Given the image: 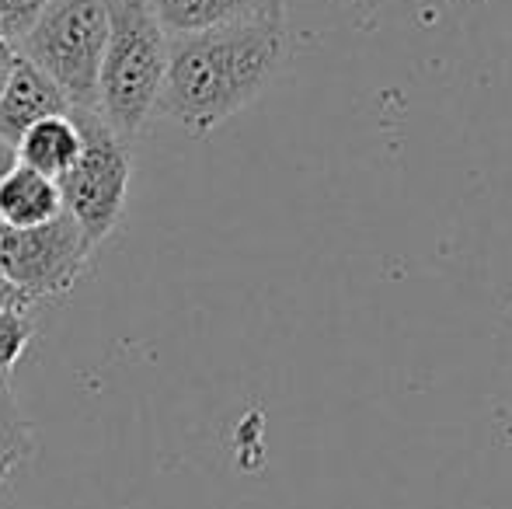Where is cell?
I'll list each match as a JSON object with an SVG mask.
<instances>
[{"label": "cell", "mask_w": 512, "mask_h": 509, "mask_svg": "<svg viewBox=\"0 0 512 509\" xmlns=\"http://www.w3.org/2000/svg\"><path fill=\"white\" fill-rule=\"evenodd\" d=\"M290 49L286 18L244 21L168 39V74L157 116L206 136L248 109L283 70Z\"/></svg>", "instance_id": "6da1fadb"}, {"label": "cell", "mask_w": 512, "mask_h": 509, "mask_svg": "<svg viewBox=\"0 0 512 509\" xmlns=\"http://www.w3.org/2000/svg\"><path fill=\"white\" fill-rule=\"evenodd\" d=\"M108 42L95 112L119 136H136L157 112L168 74V32L150 0H105Z\"/></svg>", "instance_id": "7a4b0ae2"}, {"label": "cell", "mask_w": 512, "mask_h": 509, "mask_svg": "<svg viewBox=\"0 0 512 509\" xmlns=\"http://www.w3.org/2000/svg\"><path fill=\"white\" fill-rule=\"evenodd\" d=\"M105 42V0H49L14 53L53 77L56 88L67 95L70 109H95Z\"/></svg>", "instance_id": "3957f363"}, {"label": "cell", "mask_w": 512, "mask_h": 509, "mask_svg": "<svg viewBox=\"0 0 512 509\" xmlns=\"http://www.w3.org/2000/svg\"><path fill=\"white\" fill-rule=\"evenodd\" d=\"M81 129V154L67 175L56 178L63 199V213L81 227L91 248H98L115 234L126 210L133 154L129 140L119 136L95 109H70Z\"/></svg>", "instance_id": "277c9868"}, {"label": "cell", "mask_w": 512, "mask_h": 509, "mask_svg": "<svg viewBox=\"0 0 512 509\" xmlns=\"http://www.w3.org/2000/svg\"><path fill=\"white\" fill-rule=\"evenodd\" d=\"M91 252L95 248L67 213L39 227H0V276L11 279L32 304L74 290Z\"/></svg>", "instance_id": "5b68a950"}, {"label": "cell", "mask_w": 512, "mask_h": 509, "mask_svg": "<svg viewBox=\"0 0 512 509\" xmlns=\"http://www.w3.org/2000/svg\"><path fill=\"white\" fill-rule=\"evenodd\" d=\"M70 102L53 77L42 74L35 63H28L25 56L14 53L11 74H7L4 95H0V140L18 143L35 123L53 116H67Z\"/></svg>", "instance_id": "8992f818"}, {"label": "cell", "mask_w": 512, "mask_h": 509, "mask_svg": "<svg viewBox=\"0 0 512 509\" xmlns=\"http://www.w3.org/2000/svg\"><path fill=\"white\" fill-rule=\"evenodd\" d=\"M168 39L209 28L244 25L262 18H286V0H150Z\"/></svg>", "instance_id": "52a82bcc"}, {"label": "cell", "mask_w": 512, "mask_h": 509, "mask_svg": "<svg viewBox=\"0 0 512 509\" xmlns=\"http://www.w3.org/2000/svg\"><path fill=\"white\" fill-rule=\"evenodd\" d=\"M60 185L39 171L14 161V168L0 178V227H39L60 217Z\"/></svg>", "instance_id": "ba28073f"}, {"label": "cell", "mask_w": 512, "mask_h": 509, "mask_svg": "<svg viewBox=\"0 0 512 509\" xmlns=\"http://www.w3.org/2000/svg\"><path fill=\"white\" fill-rule=\"evenodd\" d=\"M77 154H81V129H77L70 112L67 116L42 119L14 143V161L53 178V182L74 168Z\"/></svg>", "instance_id": "9c48e42d"}, {"label": "cell", "mask_w": 512, "mask_h": 509, "mask_svg": "<svg viewBox=\"0 0 512 509\" xmlns=\"http://www.w3.org/2000/svg\"><path fill=\"white\" fill-rule=\"evenodd\" d=\"M35 454V429L14 401L11 384L0 381V468L14 471Z\"/></svg>", "instance_id": "30bf717a"}, {"label": "cell", "mask_w": 512, "mask_h": 509, "mask_svg": "<svg viewBox=\"0 0 512 509\" xmlns=\"http://www.w3.org/2000/svg\"><path fill=\"white\" fill-rule=\"evenodd\" d=\"M35 339V321L28 307H4L0 311V381L11 377L18 360Z\"/></svg>", "instance_id": "8fae6325"}, {"label": "cell", "mask_w": 512, "mask_h": 509, "mask_svg": "<svg viewBox=\"0 0 512 509\" xmlns=\"http://www.w3.org/2000/svg\"><path fill=\"white\" fill-rule=\"evenodd\" d=\"M46 4L49 0H0V39L18 49L21 39L39 21V14L46 11Z\"/></svg>", "instance_id": "7c38bea8"}, {"label": "cell", "mask_w": 512, "mask_h": 509, "mask_svg": "<svg viewBox=\"0 0 512 509\" xmlns=\"http://www.w3.org/2000/svg\"><path fill=\"white\" fill-rule=\"evenodd\" d=\"M4 307H32V300H28L11 279L0 276V311H4Z\"/></svg>", "instance_id": "4fadbf2b"}, {"label": "cell", "mask_w": 512, "mask_h": 509, "mask_svg": "<svg viewBox=\"0 0 512 509\" xmlns=\"http://www.w3.org/2000/svg\"><path fill=\"white\" fill-rule=\"evenodd\" d=\"M11 168H14V147H11V143L0 140V178H4Z\"/></svg>", "instance_id": "5bb4252c"}, {"label": "cell", "mask_w": 512, "mask_h": 509, "mask_svg": "<svg viewBox=\"0 0 512 509\" xmlns=\"http://www.w3.org/2000/svg\"><path fill=\"white\" fill-rule=\"evenodd\" d=\"M11 60H14V49L7 46L4 39H0V63H11Z\"/></svg>", "instance_id": "9a60e30c"}, {"label": "cell", "mask_w": 512, "mask_h": 509, "mask_svg": "<svg viewBox=\"0 0 512 509\" xmlns=\"http://www.w3.org/2000/svg\"><path fill=\"white\" fill-rule=\"evenodd\" d=\"M11 63H0V95H4V84H7V74H11Z\"/></svg>", "instance_id": "2e32d148"}, {"label": "cell", "mask_w": 512, "mask_h": 509, "mask_svg": "<svg viewBox=\"0 0 512 509\" xmlns=\"http://www.w3.org/2000/svg\"><path fill=\"white\" fill-rule=\"evenodd\" d=\"M7 478H11V471H7V468H0V489H4V485H7Z\"/></svg>", "instance_id": "e0dca14e"}]
</instances>
